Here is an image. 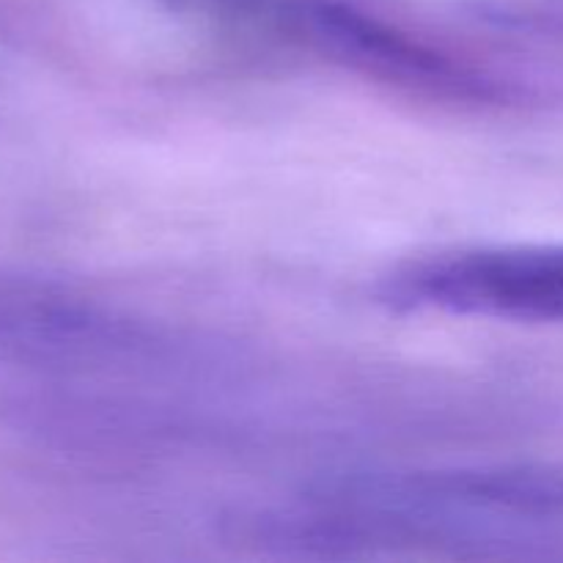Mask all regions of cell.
I'll return each instance as SVG.
<instances>
[{
	"instance_id": "cell-1",
	"label": "cell",
	"mask_w": 563,
	"mask_h": 563,
	"mask_svg": "<svg viewBox=\"0 0 563 563\" xmlns=\"http://www.w3.org/2000/svg\"><path fill=\"white\" fill-rule=\"evenodd\" d=\"M242 36L311 55L412 97L456 104H493L509 97V88L489 71L350 0H258Z\"/></svg>"
},
{
	"instance_id": "cell-2",
	"label": "cell",
	"mask_w": 563,
	"mask_h": 563,
	"mask_svg": "<svg viewBox=\"0 0 563 563\" xmlns=\"http://www.w3.org/2000/svg\"><path fill=\"white\" fill-rule=\"evenodd\" d=\"M374 297L399 313L563 324V242L432 253L385 273Z\"/></svg>"
},
{
	"instance_id": "cell-3",
	"label": "cell",
	"mask_w": 563,
	"mask_h": 563,
	"mask_svg": "<svg viewBox=\"0 0 563 563\" xmlns=\"http://www.w3.org/2000/svg\"><path fill=\"white\" fill-rule=\"evenodd\" d=\"M473 20L506 33L563 36V0H465Z\"/></svg>"
}]
</instances>
